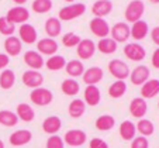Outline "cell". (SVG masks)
Returning <instances> with one entry per match:
<instances>
[{
    "mask_svg": "<svg viewBox=\"0 0 159 148\" xmlns=\"http://www.w3.org/2000/svg\"><path fill=\"white\" fill-rule=\"evenodd\" d=\"M111 10H113V3L110 0H97L92 6V13L94 14V17L99 18H103L107 14H110Z\"/></svg>",
    "mask_w": 159,
    "mask_h": 148,
    "instance_id": "603a6c76",
    "label": "cell"
},
{
    "mask_svg": "<svg viewBox=\"0 0 159 148\" xmlns=\"http://www.w3.org/2000/svg\"><path fill=\"white\" fill-rule=\"evenodd\" d=\"M30 100L35 106H48L54 100V95L49 89L47 88H37L34 90H31L30 93Z\"/></svg>",
    "mask_w": 159,
    "mask_h": 148,
    "instance_id": "3957f363",
    "label": "cell"
},
{
    "mask_svg": "<svg viewBox=\"0 0 159 148\" xmlns=\"http://www.w3.org/2000/svg\"><path fill=\"white\" fill-rule=\"evenodd\" d=\"M68 112H69V116L72 118H80L86 112V103L80 99H73L69 103Z\"/></svg>",
    "mask_w": 159,
    "mask_h": 148,
    "instance_id": "f1b7e54d",
    "label": "cell"
},
{
    "mask_svg": "<svg viewBox=\"0 0 159 148\" xmlns=\"http://www.w3.org/2000/svg\"><path fill=\"white\" fill-rule=\"evenodd\" d=\"M159 95V81L149 79L141 86V97L142 99H152Z\"/></svg>",
    "mask_w": 159,
    "mask_h": 148,
    "instance_id": "7402d4cb",
    "label": "cell"
},
{
    "mask_svg": "<svg viewBox=\"0 0 159 148\" xmlns=\"http://www.w3.org/2000/svg\"><path fill=\"white\" fill-rule=\"evenodd\" d=\"M65 71L66 73L72 78H78V76H82L84 72V67L83 63L78 59H73V61H69V62H66L65 65Z\"/></svg>",
    "mask_w": 159,
    "mask_h": 148,
    "instance_id": "d6a6232c",
    "label": "cell"
},
{
    "mask_svg": "<svg viewBox=\"0 0 159 148\" xmlns=\"http://www.w3.org/2000/svg\"><path fill=\"white\" fill-rule=\"evenodd\" d=\"M16 114H17L18 120H23V121H25V123L33 121L34 117H35V112H34V109L28 103H20V104H17Z\"/></svg>",
    "mask_w": 159,
    "mask_h": 148,
    "instance_id": "d4e9b609",
    "label": "cell"
},
{
    "mask_svg": "<svg viewBox=\"0 0 159 148\" xmlns=\"http://www.w3.org/2000/svg\"><path fill=\"white\" fill-rule=\"evenodd\" d=\"M10 63V57L7 54H0V69L6 68Z\"/></svg>",
    "mask_w": 159,
    "mask_h": 148,
    "instance_id": "bcb514c9",
    "label": "cell"
},
{
    "mask_svg": "<svg viewBox=\"0 0 159 148\" xmlns=\"http://www.w3.org/2000/svg\"><path fill=\"white\" fill-rule=\"evenodd\" d=\"M18 38L24 44H34L38 38V33L31 24L24 23V24H21L18 27Z\"/></svg>",
    "mask_w": 159,
    "mask_h": 148,
    "instance_id": "5bb4252c",
    "label": "cell"
},
{
    "mask_svg": "<svg viewBox=\"0 0 159 148\" xmlns=\"http://www.w3.org/2000/svg\"><path fill=\"white\" fill-rule=\"evenodd\" d=\"M110 35L116 42H125L131 37V27L127 23H117L110 28Z\"/></svg>",
    "mask_w": 159,
    "mask_h": 148,
    "instance_id": "8992f818",
    "label": "cell"
},
{
    "mask_svg": "<svg viewBox=\"0 0 159 148\" xmlns=\"http://www.w3.org/2000/svg\"><path fill=\"white\" fill-rule=\"evenodd\" d=\"M24 62L28 68H31L33 71H38L41 69L42 67L45 65L44 58L39 52L37 51H27L24 52Z\"/></svg>",
    "mask_w": 159,
    "mask_h": 148,
    "instance_id": "e0dca14e",
    "label": "cell"
},
{
    "mask_svg": "<svg viewBox=\"0 0 159 148\" xmlns=\"http://www.w3.org/2000/svg\"><path fill=\"white\" fill-rule=\"evenodd\" d=\"M148 31H149V28H148V23L144 20H139L137 21V23H134L131 27V37L134 39H137V41H141V39H144L145 37L148 35Z\"/></svg>",
    "mask_w": 159,
    "mask_h": 148,
    "instance_id": "4316f807",
    "label": "cell"
},
{
    "mask_svg": "<svg viewBox=\"0 0 159 148\" xmlns=\"http://www.w3.org/2000/svg\"><path fill=\"white\" fill-rule=\"evenodd\" d=\"M151 3H153V4H158L159 3V0H149Z\"/></svg>",
    "mask_w": 159,
    "mask_h": 148,
    "instance_id": "c3c4849f",
    "label": "cell"
},
{
    "mask_svg": "<svg viewBox=\"0 0 159 148\" xmlns=\"http://www.w3.org/2000/svg\"><path fill=\"white\" fill-rule=\"evenodd\" d=\"M89 148H108V144L102 138H92L89 142Z\"/></svg>",
    "mask_w": 159,
    "mask_h": 148,
    "instance_id": "7bdbcfd3",
    "label": "cell"
},
{
    "mask_svg": "<svg viewBox=\"0 0 159 148\" xmlns=\"http://www.w3.org/2000/svg\"><path fill=\"white\" fill-rule=\"evenodd\" d=\"M47 68H48L49 71H61L65 68L66 65V59L63 57H61V55H52V57H49L48 59H47Z\"/></svg>",
    "mask_w": 159,
    "mask_h": 148,
    "instance_id": "8d00e7d4",
    "label": "cell"
},
{
    "mask_svg": "<svg viewBox=\"0 0 159 148\" xmlns=\"http://www.w3.org/2000/svg\"><path fill=\"white\" fill-rule=\"evenodd\" d=\"M65 142L59 136H51L47 140V148H63Z\"/></svg>",
    "mask_w": 159,
    "mask_h": 148,
    "instance_id": "60d3db41",
    "label": "cell"
},
{
    "mask_svg": "<svg viewBox=\"0 0 159 148\" xmlns=\"http://www.w3.org/2000/svg\"><path fill=\"white\" fill-rule=\"evenodd\" d=\"M103 69L99 67H92L89 68V69H86L83 72V75H82V78H83V82L87 85V86H90V85H97L100 81L103 79Z\"/></svg>",
    "mask_w": 159,
    "mask_h": 148,
    "instance_id": "ac0fdd59",
    "label": "cell"
},
{
    "mask_svg": "<svg viewBox=\"0 0 159 148\" xmlns=\"http://www.w3.org/2000/svg\"><path fill=\"white\" fill-rule=\"evenodd\" d=\"M96 128L99 131H108L111 130L113 127L116 126V118L110 114H103V116H99L96 118V123H94Z\"/></svg>",
    "mask_w": 159,
    "mask_h": 148,
    "instance_id": "f546056e",
    "label": "cell"
},
{
    "mask_svg": "<svg viewBox=\"0 0 159 148\" xmlns=\"http://www.w3.org/2000/svg\"><path fill=\"white\" fill-rule=\"evenodd\" d=\"M62 128V121L58 116H49L42 121V130L49 136H55Z\"/></svg>",
    "mask_w": 159,
    "mask_h": 148,
    "instance_id": "ffe728a7",
    "label": "cell"
},
{
    "mask_svg": "<svg viewBox=\"0 0 159 148\" xmlns=\"http://www.w3.org/2000/svg\"><path fill=\"white\" fill-rule=\"evenodd\" d=\"M57 51H58V42L54 38L45 37V38L39 39L37 42V52H39L41 55L52 57V55L57 54Z\"/></svg>",
    "mask_w": 159,
    "mask_h": 148,
    "instance_id": "7c38bea8",
    "label": "cell"
},
{
    "mask_svg": "<svg viewBox=\"0 0 159 148\" xmlns=\"http://www.w3.org/2000/svg\"><path fill=\"white\" fill-rule=\"evenodd\" d=\"M86 12V4L83 3H72L69 6H65L59 10L58 18L61 21H70L73 18H78L84 14Z\"/></svg>",
    "mask_w": 159,
    "mask_h": 148,
    "instance_id": "6da1fadb",
    "label": "cell"
},
{
    "mask_svg": "<svg viewBox=\"0 0 159 148\" xmlns=\"http://www.w3.org/2000/svg\"><path fill=\"white\" fill-rule=\"evenodd\" d=\"M33 140V133L30 130H17L13 134H10L9 137V142L13 147H21L25 145Z\"/></svg>",
    "mask_w": 159,
    "mask_h": 148,
    "instance_id": "2e32d148",
    "label": "cell"
},
{
    "mask_svg": "<svg viewBox=\"0 0 159 148\" xmlns=\"http://www.w3.org/2000/svg\"><path fill=\"white\" fill-rule=\"evenodd\" d=\"M16 83V73L11 69H4L0 73V88L9 90Z\"/></svg>",
    "mask_w": 159,
    "mask_h": 148,
    "instance_id": "1f68e13d",
    "label": "cell"
},
{
    "mask_svg": "<svg viewBox=\"0 0 159 148\" xmlns=\"http://www.w3.org/2000/svg\"><path fill=\"white\" fill-rule=\"evenodd\" d=\"M83 97H84L83 102L86 103V104L94 107V106L99 104L100 99H102L100 89L97 88L96 85H90V86H86V89H84V93H83Z\"/></svg>",
    "mask_w": 159,
    "mask_h": 148,
    "instance_id": "d6986e66",
    "label": "cell"
},
{
    "mask_svg": "<svg viewBox=\"0 0 159 148\" xmlns=\"http://www.w3.org/2000/svg\"><path fill=\"white\" fill-rule=\"evenodd\" d=\"M131 148H149V141L147 137L138 136L131 141Z\"/></svg>",
    "mask_w": 159,
    "mask_h": 148,
    "instance_id": "b9f144b4",
    "label": "cell"
},
{
    "mask_svg": "<svg viewBox=\"0 0 159 148\" xmlns=\"http://www.w3.org/2000/svg\"><path fill=\"white\" fill-rule=\"evenodd\" d=\"M158 107H159V103H158Z\"/></svg>",
    "mask_w": 159,
    "mask_h": 148,
    "instance_id": "816d5d0a",
    "label": "cell"
},
{
    "mask_svg": "<svg viewBox=\"0 0 159 148\" xmlns=\"http://www.w3.org/2000/svg\"><path fill=\"white\" fill-rule=\"evenodd\" d=\"M4 49H6V54L9 57H17L21 52V49H23V42L20 41L18 37L10 35L4 41Z\"/></svg>",
    "mask_w": 159,
    "mask_h": 148,
    "instance_id": "44dd1931",
    "label": "cell"
},
{
    "mask_svg": "<svg viewBox=\"0 0 159 148\" xmlns=\"http://www.w3.org/2000/svg\"><path fill=\"white\" fill-rule=\"evenodd\" d=\"M148 112V104L147 100L142 99V97H135L131 100L129 103V113H131L132 117L135 118H144V116Z\"/></svg>",
    "mask_w": 159,
    "mask_h": 148,
    "instance_id": "9a60e30c",
    "label": "cell"
},
{
    "mask_svg": "<svg viewBox=\"0 0 159 148\" xmlns=\"http://www.w3.org/2000/svg\"><path fill=\"white\" fill-rule=\"evenodd\" d=\"M107 68H108V72L114 76L116 79H118V81L127 79L129 76V73H131L129 67L121 59H111L110 62H108Z\"/></svg>",
    "mask_w": 159,
    "mask_h": 148,
    "instance_id": "277c9868",
    "label": "cell"
},
{
    "mask_svg": "<svg viewBox=\"0 0 159 148\" xmlns=\"http://www.w3.org/2000/svg\"><path fill=\"white\" fill-rule=\"evenodd\" d=\"M127 92V83L124 81H116L108 86V96L113 99H120Z\"/></svg>",
    "mask_w": 159,
    "mask_h": 148,
    "instance_id": "4dcf8cb0",
    "label": "cell"
},
{
    "mask_svg": "<svg viewBox=\"0 0 159 148\" xmlns=\"http://www.w3.org/2000/svg\"><path fill=\"white\" fill-rule=\"evenodd\" d=\"M135 127H137V131H138L142 137H149V136H152L153 131H155L153 123L151 120H148V118H139V121L137 123Z\"/></svg>",
    "mask_w": 159,
    "mask_h": 148,
    "instance_id": "e575fe53",
    "label": "cell"
},
{
    "mask_svg": "<svg viewBox=\"0 0 159 148\" xmlns=\"http://www.w3.org/2000/svg\"><path fill=\"white\" fill-rule=\"evenodd\" d=\"M118 45L117 42L114 41L113 38H108V37H106V38H102L99 42L96 44V49H99L102 54H114L116 51H117Z\"/></svg>",
    "mask_w": 159,
    "mask_h": 148,
    "instance_id": "83f0119b",
    "label": "cell"
},
{
    "mask_svg": "<svg viewBox=\"0 0 159 148\" xmlns=\"http://www.w3.org/2000/svg\"><path fill=\"white\" fill-rule=\"evenodd\" d=\"M16 31V25L11 24L6 17H0V33L6 37L13 35Z\"/></svg>",
    "mask_w": 159,
    "mask_h": 148,
    "instance_id": "f35d334b",
    "label": "cell"
},
{
    "mask_svg": "<svg viewBox=\"0 0 159 148\" xmlns=\"http://www.w3.org/2000/svg\"><path fill=\"white\" fill-rule=\"evenodd\" d=\"M61 31H62V24H61V20L58 17H49L45 21V33L49 38L58 37Z\"/></svg>",
    "mask_w": 159,
    "mask_h": 148,
    "instance_id": "484cf974",
    "label": "cell"
},
{
    "mask_svg": "<svg viewBox=\"0 0 159 148\" xmlns=\"http://www.w3.org/2000/svg\"><path fill=\"white\" fill-rule=\"evenodd\" d=\"M89 27H90V31L96 37H99L100 39L106 38V37L110 34V25H108V23L104 18H99V17L92 18Z\"/></svg>",
    "mask_w": 159,
    "mask_h": 148,
    "instance_id": "30bf717a",
    "label": "cell"
},
{
    "mask_svg": "<svg viewBox=\"0 0 159 148\" xmlns=\"http://www.w3.org/2000/svg\"><path fill=\"white\" fill-rule=\"evenodd\" d=\"M18 123V117L11 110H0V124L4 127H14Z\"/></svg>",
    "mask_w": 159,
    "mask_h": 148,
    "instance_id": "d590c367",
    "label": "cell"
},
{
    "mask_svg": "<svg viewBox=\"0 0 159 148\" xmlns=\"http://www.w3.org/2000/svg\"><path fill=\"white\" fill-rule=\"evenodd\" d=\"M61 90L63 92V95L66 96H76L80 90V86L75 79H65L61 85Z\"/></svg>",
    "mask_w": 159,
    "mask_h": 148,
    "instance_id": "836d02e7",
    "label": "cell"
},
{
    "mask_svg": "<svg viewBox=\"0 0 159 148\" xmlns=\"http://www.w3.org/2000/svg\"><path fill=\"white\" fill-rule=\"evenodd\" d=\"M144 12H145V4L142 0H131L128 6L125 7L124 16H125V20L128 23L134 24V23L141 20V17L144 16Z\"/></svg>",
    "mask_w": 159,
    "mask_h": 148,
    "instance_id": "7a4b0ae2",
    "label": "cell"
},
{
    "mask_svg": "<svg viewBox=\"0 0 159 148\" xmlns=\"http://www.w3.org/2000/svg\"><path fill=\"white\" fill-rule=\"evenodd\" d=\"M80 42V37L76 35L75 33H68L62 37V44L68 48H72V47H78V44Z\"/></svg>",
    "mask_w": 159,
    "mask_h": 148,
    "instance_id": "ab89813d",
    "label": "cell"
},
{
    "mask_svg": "<svg viewBox=\"0 0 159 148\" xmlns=\"http://www.w3.org/2000/svg\"><path fill=\"white\" fill-rule=\"evenodd\" d=\"M13 2H14L17 6H23V4L27 3V0H13Z\"/></svg>",
    "mask_w": 159,
    "mask_h": 148,
    "instance_id": "7dc6e473",
    "label": "cell"
},
{
    "mask_svg": "<svg viewBox=\"0 0 159 148\" xmlns=\"http://www.w3.org/2000/svg\"><path fill=\"white\" fill-rule=\"evenodd\" d=\"M65 2H68V3H72L73 0H65Z\"/></svg>",
    "mask_w": 159,
    "mask_h": 148,
    "instance_id": "f907efd6",
    "label": "cell"
},
{
    "mask_svg": "<svg viewBox=\"0 0 159 148\" xmlns=\"http://www.w3.org/2000/svg\"><path fill=\"white\" fill-rule=\"evenodd\" d=\"M96 52V44L92 39L84 38L80 39V42L76 47V54L80 59H90Z\"/></svg>",
    "mask_w": 159,
    "mask_h": 148,
    "instance_id": "8fae6325",
    "label": "cell"
},
{
    "mask_svg": "<svg viewBox=\"0 0 159 148\" xmlns=\"http://www.w3.org/2000/svg\"><path fill=\"white\" fill-rule=\"evenodd\" d=\"M21 81H23V83H24L27 88L37 89V88H41L42 86V83H44V76H42V73L38 72V71L28 69L23 73Z\"/></svg>",
    "mask_w": 159,
    "mask_h": 148,
    "instance_id": "9c48e42d",
    "label": "cell"
},
{
    "mask_svg": "<svg viewBox=\"0 0 159 148\" xmlns=\"http://www.w3.org/2000/svg\"><path fill=\"white\" fill-rule=\"evenodd\" d=\"M118 133H120L121 138L124 141H132L135 138V134H137V127L132 121L129 120H124L120 124V128H118Z\"/></svg>",
    "mask_w": 159,
    "mask_h": 148,
    "instance_id": "cb8c5ba5",
    "label": "cell"
},
{
    "mask_svg": "<svg viewBox=\"0 0 159 148\" xmlns=\"http://www.w3.org/2000/svg\"><path fill=\"white\" fill-rule=\"evenodd\" d=\"M151 38H152L153 44L159 45V25L158 27H153L152 30H151Z\"/></svg>",
    "mask_w": 159,
    "mask_h": 148,
    "instance_id": "f6af8a7d",
    "label": "cell"
},
{
    "mask_svg": "<svg viewBox=\"0 0 159 148\" xmlns=\"http://www.w3.org/2000/svg\"><path fill=\"white\" fill-rule=\"evenodd\" d=\"M149 76H151V71L145 65H139L129 73L131 83L135 85V86H142L147 81H149Z\"/></svg>",
    "mask_w": 159,
    "mask_h": 148,
    "instance_id": "4fadbf2b",
    "label": "cell"
},
{
    "mask_svg": "<svg viewBox=\"0 0 159 148\" xmlns=\"http://www.w3.org/2000/svg\"><path fill=\"white\" fill-rule=\"evenodd\" d=\"M62 140H63V142L68 144L69 147H80V145H83L84 142H86L87 136L83 130H78V128H75V130H68L66 131Z\"/></svg>",
    "mask_w": 159,
    "mask_h": 148,
    "instance_id": "52a82bcc",
    "label": "cell"
},
{
    "mask_svg": "<svg viewBox=\"0 0 159 148\" xmlns=\"http://www.w3.org/2000/svg\"><path fill=\"white\" fill-rule=\"evenodd\" d=\"M151 62H152V67L156 68V69H159V47L153 51L152 54V58H151Z\"/></svg>",
    "mask_w": 159,
    "mask_h": 148,
    "instance_id": "ee69618b",
    "label": "cell"
},
{
    "mask_svg": "<svg viewBox=\"0 0 159 148\" xmlns=\"http://www.w3.org/2000/svg\"><path fill=\"white\" fill-rule=\"evenodd\" d=\"M0 148H4V142L0 140Z\"/></svg>",
    "mask_w": 159,
    "mask_h": 148,
    "instance_id": "681fc988",
    "label": "cell"
},
{
    "mask_svg": "<svg viewBox=\"0 0 159 148\" xmlns=\"http://www.w3.org/2000/svg\"><path fill=\"white\" fill-rule=\"evenodd\" d=\"M6 18L11 23V24H24L25 21L30 18V12L25 9L24 6H16L7 12Z\"/></svg>",
    "mask_w": 159,
    "mask_h": 148,
    "instance_id": "5b68a950",
    "label": "cell"
},
{
    "mask_svg": "<svg viewBox=\"0 0 159 148\" xmlns=\"http://www.w3.org/2000/svg\"><path fill=\"white\" fill-rule=\"evenodd\" d=\"M124 54L128 58L129 61H134V62H139L147 57V51L142 45H139L138 42H129L124 47Z\"/></svg>",
    "mask_w": 159,
    "mask_h": 148,
    "instance_id": "ba28073f",
    "label": "cell"
},
{
    "mask_svg": "<svg viewBox=\"0 0 159 148\" xmlns=\"http://www.w3.org/2000/svg\"><path fill=\"white\" fill-rule=\"evenodd\" d=\"M31 9L38 14L48 13L52 9V0H34L33 4H31Z\"/></svg>",
    "mask_w": 159,
    "mask_h": 148,
    "instance_id": "74e56055",
    "label": "cell"
}]
</instances>
